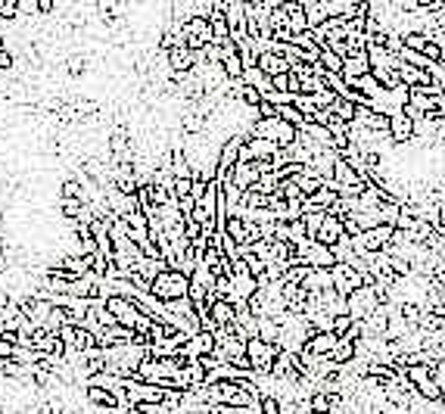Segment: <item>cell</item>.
I'll return each instance as SVG.
<instances>
[{
    "instance_id": "35",
    "label": "cell",
    "mask_w": 445,
    "mask_h": 414,
    "mask_svg": "<svg viewBox=\"0 0 445 414\" xmlns=\"http://www.w3.org/2000/svg\"><path fill=\"white\" fill-rule=\"evenodd\" d=\"M271 81H274V91L293 93V91H290V72H280V75H274V78H271Z\"/></svg>"
},
{
    "instance_id": "11",
    "label": "cell",
    "mask_w": 445,
    "mask_h": 414,
    "mask_svg": "<svg viewBox=\"0 0 445 414\" xmlns=\"http://www.w3.org/2000/svg\"><path fill=\"white\" fill-rule=\"evenodd\" d=\"M346 237H349V234H346V228H342V218L333 215V212H327V218H324V224H321V231H318L315 240H321V243H327V246H337L340 240H346Z\"/></svg>"
},
{
    "instance_id": "25",
    "label": "cell",
    "mask_w": 445,
    "mask_h": 414,
    "mask_svg": "<svg viewBox=\"0 0 445 414\" xmlns=\"http://www.w3.org/2000/svg\"><path fill=\"white\" fill-rule=\"evenodd\" d=\"M355 113H358V106L346 97H337V103L330 106V115L333 119H340V122H355Z\"/></svg>"
},
{
    "instance_id": "29",
    "label": "cell",
    "mask_w": 445,
    "mask_h": 414,
    "mask_svg": "<svg viewBox=\"0 0 445 414\" xmlns=\"http://www.w3.org/2000/svg\"><path fill=\"white\" fill-rule=\"evenodd\" d=\"M293 103H296V109H299L302 115H306V122L318 113V103H315V97H311V93H296V100H293Z\"/></svg>"
},
{
    "instance_id": "30",
    "label": "cell",
    "mask_w": 445,
    "mask_h": 414,
    "mask_svg": "<svg viewBox=\"0 0 445 414\" xmlns=\"http://www.w3.org/2000/svg\"><path fill=\"white\" fill-rule=\"evenodd\" d=\"M262 414H284V405H280V399H277L274 393H268V389L262 393Z\"/></svg>"
},
{
    "instance_id": "14",
    "label": "cell",
    "mask_w": 445,
    "mask_h": 414,
    "mask_svg": "<svg viewBox=\"0 0 445 414\" xmlns=\"http://www.w3.org/2000/svg\"><path fill=\"white\" fill-rule=\"evenodd\" d=\"M302 290L306 293H321V290H330L333 287V271L330 268H308L306 280H302Z\"/></svg>"
},
{
    "instance_id": "20",
    "label": "cell",
    "mask_w": 445,
    "mask_h": 414,
    "mask_svg": "<svg viewBox=\"0 0 445 414\" xmlns=\"http://www.w3.org/2000/svg\"><path fill=\"white\" fill-rule=\"evenodd\" d=\"M209 311H212V321L218 327H231L233 321H237V306H233L231 299H215Z\"/></svg>"
},
{
    "instance_id": "15",
    "label": "cell",
    "mask_w": 445,
    "mask_h": 414,
    "mask_svg": "<svg viewBox=\"0 0 445 414\" xmlns=\"http://www.w3.org/2000/svg\"><path fill=\"white\" fill-rule=\"evenodd\" d=\"M337 333L333 330H315L308 337V343H306V352H311V355H330L333 352V346H337Z\"/></svg>"
},
{
    "instance_id": "12",
    "label": "cell",
    "mask_w": 445,
    "mask_h": 414,
    "mask_svg": "<svg viewBox=\"0 0 445 414\" xmlns=\"http://www.w3.org/2000/svg\"><path fill=\"white\" fill-rule=\"evenodd\" d=\"M193 62H197V53H193L187 44H175V47H168V66H171V72H175V75L190 72V69H193Z\"/></svg>"
},
{
    "instance_id": "2",
    "label": "cell",
    "mask_w": 445,
    "mask_h": 414,
    "mask_svg": "<svg viewBox=\"0 0 445 414\" xmlns=\"http://www.w3.org/2000/svg\"><path fill=\"white\" fill-rule=\"evenodd\" d=\"M393 234H395V224H377V228H368V231L355 234V237H352L355 255H364V259H371V255L383 253V249L393 243Z\"/></svg>"
},
{
    "instance_id": "26",
    "label": "cell",
    "mask_w": 445,
    "mask_h": 414,
    "mask_svg": "<svg viewBox=\"0 0 445 414\" xmlns=\"http://www.w3.org/2000/svg\"><path fill=\"white\" fill-rule=\"evenodd\" d=\"M324 218H327L324 209H306V212H302V222H306V231H308V237H311V240L318 237V231H321Z\"/></svg>"
},
{
    "instance_id": "28",
    "label": "cell",
    "mask_w": 445,
    "mask_h": 414,
    "mask_svg": "<svg viewBox=\"0 0 445 414\" xmlns=\"http://www.w3.org/2000/svg\"><path fill=\"white\" fill-rule=\"evenodd\" d=\"M342 62H346V59H342L340 53H333L330 47L321 44V66L327 69V72H342Z\"/></svg>"
},
{
    "instance_id": "8",
    "label": "cell",
    "mask_w": 445,
    "mask_h": 414,
    "mask_svg": "<svg viewBox=\"0 0 445 414\" xmlns=\"http://www.w3.org/2000/svg\"><path fill=\"white\" fill-rule=\"evenodd\" d=\"M330 271H333V290H340L342 296L355 293L358 287H364V284H368L362 271H358V268H352V265H349V262H337Z\"/></svg>"
},
{
    "instance_id": "7",
    "label": "cell",
    "mask_w": 445,
    "mask_h": 414,
    "mask_svg": "<svg viewBox=\"0 0 445 414\" xmlns=\"http://www.w3.org/2000/svg\"><path fill=\"white\" fill-rule=\"evenodd\" d=\"M106 309L112 311L115 321H119L122 327H131V330H134V324L140 321V315H144V309H140L131 296H122V293L106 296Z\"/></svg>"
},
{
    "instance_id": "36",
    "label": "cell",
    "mask_w": 445,
    "mask_h": 414,
    "mask_svg": "<svg viewBox=\"0 0 445 414\" xmlns=\"http://www.w3.org/2000/svg\"><path fill=\"white\" fill-rule=\"evenodd\" d=\"M57 13V0H37V16H53Z\"/></svg>"
},
{
    "instance_id": "5",
    "label": "cell",
    "mask_w": 445,
    "mask_h": 414,
    "mask_svg": "<svg viewBox=\"0 0 445 414\" xmlns=\"http://www.w3.org/2000/svg\"><path fill=\"white\" fill-rule=\"evenodd\" d=\"M184 35H187V47L190 50H206L209 44H215L212 22H209V16H200V13L184 19Z\"/></svg>"
},
{
    "instance_id": "9",
    "label": "cell",
    "mask_w": 445,
    "mask_h": 414,
    "mask_svg": "<svg viewBox=\"0 0 445 414\" xmlns=\"http://www.w3.org/2000/svg\"><path fill=\"white\" fill-rule=\"evenodd\" d=\"M306 262L311 268H333L340 259H337V253H333V246L321 243V240H311L308 249H306Z\"/></svg>"
},
{
    "instance_id": "23",
    "label": "cell",
    "mask_w": 445,
    "mask_h": 414,
    "mask_svg": "<svg viewBox=\"0 0 445 414\" xmlns=\"http://www.w3.org/2000/svg\"><path fill=\"white\" fill-rule=\"evenodd\" d=\"M330 358H333L337 364H352L355 358H358V343H355V340L340 337V340H337V346H333V352H330Z\"/></svg>"
},
{
    "instance_id": "37",
    "label": "cell",
    "mask_w": 445,
    "mask_h": 414,
    "mask_svg": "<svg viewBox=\"0 0 445 414\" xmlns=\"http://www.w3.org/2000/svg\"><path fill=\"white\" fill-rule=\"evenodd\" d=\"M442 255H445V231H442Z\"/></svg>"
},
{
    "instance_id": "19",
    "label": "cell",
    "mask_w": 445,
    "mask_h": 414,
    "mask_svg": "<svg viewBox=\"0 0 445 414\" xmlns=\"http://www.w3.org/2000/svg\"><path fill=\"white\" fill-rule=\"evenodd\" d=\"M368 72H371L368 50L352 53V57H346V62H342V75H346V81H352V78H358V75H368Z\"/></svg>"
},
{
    "instance_id": "3",
    "label": "cell",
    "mask_w": 445,
    "mask_h": 414,
    "mask_svg": "<svg viewBox=\"0 0 445 414\" xmlns=\"http://www.w3.org/2000/svg\"><path fill=\"white\" fill-rule=\"evenodd\" d=\"M277 352H280L277 343L262 340L259 333L246 340V358H249V364H253V371H255V374H262V377H271V368H274Z\"/></svg>"
},
{
    "instance_id": "32",
    "label": "cell",
    "mask_w": 445,
    "mask_h": 414,
    "mask_svg": "<svg viewBox=\"0 0 445 414\" xmlns=\"http://www.w3.org/2000/svg\"><path fill=\"white\" fill-rule=\"evenodd\" d=\"M355 321H358V318H352L349 311H346V315H337V318H333V333H337V337H346V333L352 330Z\"/></svg>"
},
{
    "instance_id": "27",
    "label": "cell",
    "mask_w": 445,
    "mask_h": 414,
    "mask_svg": "<svg viewBox=\"0 0 445 414\" xmlns=\"http://www.w3.org/2000/svg\"><path fill=\"white\" fill-rule=\"evenodd\" d=\"M277 115H280L284 122L296 125V128H302V125H306V115H302L299 109H296V103H284V106H277Z\"/></svg>"
},
{
    "instance_id": "1",
    "label": "cell",
    "mask_w": 445,
    "mask_h": 414,
    "mask_svg": "<svg viewBox=\"0 0 445 414\" xmlns=\"http://www.w3.org/2000/svg\"><path fill=\"white\" fill-rule=\"evenodd\" d=\"M187 290H190V275H184L181 268H166L162 275H156V280L150 284V293H156L162 302L184 299Z\"/></svg>"
},
{
    "instance_id": "24",
    "label": "cell",
    "mask_w": 445,
    "mask_h": 414,
    "mask_svg": "<svg viewBox=\"0 0 445 414\" xmlns=\"http://www.w3.org/2000/svg\"><path fill=\"white\" fill-rule=\"evenodd\" d=\"M224 234L237 240L240 246H246V243H249V234H246V218H243V215H231L228 222H224Z\"/></svg>"
},
{
    "instance_id": "21",
    "label": "cell",
    "mask_w": 445,
    "mask_h": 414,
    "mask_svg": "<svg viewBox=\"0 0 445 414\" xmlns=\"http://www.w3.org/2000/svg\"><path fill=\"white\" fill-rule=\"evenodd\" d=\"M88 399H91L93 405H100V408H115V411H119V405H122V399L112 393V389L93 386V384H88Z\"/></svg>"
},
{
    "instance_id": "39",
    "label": "cell",
    "mask_w": 445,
    "mask_h": 414,
    "mask_svg": "<svg viewBox=\"0 0 445 414\" xmlns=\"http://www.w3.org/2000/svg\"><path fill=\"white\" fill-rule=\"evenodd\" d=\"M395 414H408V411H395Z\"/></svg>"
},
{
    "instance_id": "4",
    "label": "cell",
    "mask_w": 445,
    "mask_h": 414,
    "mask_svg": "<svg viewBox=\"0 0 445 414\" xmlns=\"http://www.w3.org/2000/svg\"><path fill=\"white\" fill-rule=\"evenodd\" d=\"M377 306H383V299H380V293H377V284H364V287H358L355 293L346 296L349 315L358 318V321H364Z\"/></svg>"
},
{
    "instance_id": "31",
    "label": "cell",
    "mask_w": 445,
    "mask_h": 414,
    "mask_svg": "<svg viewBox=\"0 0 445 414\" xmlns=\"http://www.w3.org/2000/svg\"><path fill=\"white\" fill-rule=\"evenodd\" d=\"M22 10H19V0H0V19L4 22H13L19 19Z\"/></svg>"
},
{
    "instance_id": "22",
    "label": "cell",
    "mask_w": 445,
    "mask_h": 414,
    "mask_svg": "<svg viewBox=\"0 0 445 414\" xmlns=\"http://www.w3.org/2000/svg\"><path fill=\"white\" fill-rule=\"evenodd\" d=\"M246 144L255 159H274V156L284 150V146H277L274 140H268V137H246Z\"/></svg>"
},
{
    "instance_id": "13",
    "label": "cell",
    "mask_w": 445,
    "mask_h": 414,
    "mask_svg": "<svg viewBox=\"0 0 445 414\" xmlns=\"http://www.w3.org/2000/svg\"><path fill=\"white\" fill-rule=\"evenodd\" d=\"M259 178H262V171L259 166H255V159L253 162H237L231 171V181L240 187V190H249L253 184H259Z\"/></svg>"
},
{
    "instance_id": "18",
    "label": "cell",
    "mask_w": 445,
    "mask_h": 414,
    "mask_svg": "<svg viewBox=\"0 0 445 414\" xmlns=\"http://www.w3.org/2000/svg\"><path fill=\"white\" fill-rule=\"evenodd\" d=\"M259 66H262L271 78L280 75V72H290V59H287L284 53H277V50H265V53H259Z\"/></svg>"
},
{
    "instance_id": "17",
    "label": "cell",
    "mask_w": 445,
    "mask_h": 414,
    "mask_svg": "<svg viewBox=\"0 0 445 414\" xmlns=\"http://www.w3.org/2000/svg\"><path fill=\"white\" fill-rule=\"evenodd\" d=\"M243 81H246V84H253L255 91H262V97H268V93L274 91V81H271V75L265 72V69L259 66V62H255V66H246Z\"/></svg>"
},
{
    "instance_id": "34",
    "label": "cell",
    "mask_w": 445,
    "mask_h": 414,
    "mask_svg": "<svg viewBox=\"0 0 445 414\" xmlns=\"http://www.w3.org/2000/svg\"><path fill=\"white\" fill-rule=\"evenodd\" d=\"M13 69H16V57L4 47V50H0V72H13Z\"/></svg>"
},
{
    "instance_id": "33",
    "label": "cell",
    "mask_w": 445,
    "mask_h": 414,
    "mask_svg": "<svg viewBox=\"0 0 445 414\" xmlns=\"http://www.w3.org/2000/svg\"><path fill=\"white\" fill-rule=\"evenodd\" d=\"M193 190V178H175V187H171V193H175V200L181 197H190Z\"/></svg>"
},
{
    "instance_id": "16",
    "label": "cell",
    "mask_w": 445,
    "mask_h": 414,
    "mask_svg": "<svg viewBox=\"0 0 445 414\" xmlns=\"http://www.w3.org/2000/svg\"><path fill=\"white\" fill-rule=\"evenodd\" d=\"M333 184H337V190H342V187H355V184H362V175H358L342 156H337V162H333Z\"/></svg>"
},
{
    "instance_id": "38",
    "label": "cell",
    "mask_w": 445,
    "mask_h": 414,
    "mask_svg": "<svg viewBox=\"0 0 445 414\" xmlns=\"http://www.w3.org/2000/svg\"><path fill=\"white\" fill-rule=\"evenodd\" d=\"M439 368H442V374H445V358H442V362H439Z\"/></svg>"
},
{
    "instance_id": "10",
    "label": "cell",
    "mask_w": 445,
    "mask_h": 414,
    "mask_svg": "<svg viewBox=\"0 0 445 414\" xmlns=\"http://www.w3.org/2000/svg\"><path fill=\"white\" fill-rule=\"evenodd\" d=\"M402 59V57H399ZM399 75H402V81L408 84V88H433L436 84V78L430 69H424V66H411V62H402L399 66Z\"/></svg>"
},
{
    "instance_id": "6",
    "label": "cell",
    "mask_w": 445,
    "mask_h": 414,
    "mask_svg": "<svg viewBox=\"0 0 445 414\" xmlns=\"http://www.w3.org/2000/svg\"><path fill=\"white\" fill-rule=\"evenodd\" d=\"M417 137V119L408 113V109H395L389 113V140L395 146H405Z\"/></svg>"
}]
</instances>
